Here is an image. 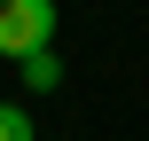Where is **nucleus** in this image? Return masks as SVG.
<instances>
[{
    "label": "nucleus",
    "mask_w": 149,
    "mask_h": 141,
    "mask_svg": "<svg viewBox=\"0 0 149 141\" xmlns=\"http://www.w3.org/2000/svg\"><path fill=\"white\" fill-rule=\"evenodd\" d=\"M55 39V0H0V55H31Z\"/></svg>",
    "instance_id": "f257e3e1"
},
{
    "label": "nucleus",
    "mask_w": 149,
    "mask_h": 141,
    "mask_svg": "<svg viewBox=\"0 0 149 141\" xmlns=\"http://www.w3.org/2000/svg\"><path fill=\"white\" fill-rule=\"evenodd\" d=\"M16 78H24L31 94H47V86H63V63H55V47H31V55H16Z\"/></svg>",
    "instance_id": "f03ea898"
},
{
    "label": "nucleus",
    "mask_w": 149,
    "mask_h": 141,
    "mask_svg": "<svg viewBox=\"0 0 149 141\" xmlns=\"http://www.w3.org/2000/svg\"><path fill=\"white\" fill-rule=\"evenodd\" d=\"M0 141H39V133H31V110H24V102H0Z\"/></svg>",
    "instance_id": "7ed1b4c3"
}]
</instances>
